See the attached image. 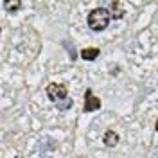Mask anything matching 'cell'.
<instances>
[{
    "instance_id": "9",
    "label": "cell",
    "mask_w": 158,
    "mask_h": 158,
    "mask_svg": "<svg viewBox=\"0 0 158 158\" xmlns=\"http://www.w3.org/2000/svg\"><path fill=\"white\" fill-rule=\"evenodd\" d=\"M155 129L158 131V118H156V124H155Z\"/></svg>"
},
{
    "instance_id": "6",
    "label": "cell",
    "mask_w": 158,
    "mask_h": 158,
    "mask_svg": "<svg viewBox=\"0 0 158 158\" xmlns=\"http://www.w3.org/2000/svg\"><path fill=\"white\" fill-rule=\"evenodd\" d=\"M110 13H111V16H113L115 20H120L122 16H124V13H126V11L122 9V4H120V2H111Z\"/></svg>"
},
{
    "instance_id": "5",
    "label": "cell",
    "mask_w": 158,
    "mask_h": 158,
    "mask_svg": "<svg viewBox=\"0 0 158 158\" xmlns=\"http://www.w3.org/2000/svg\"><path fill=\"white\" fill-rule=\"evenodd\" d=\"M99 54H101V52H99V49H95V47H90V49L81 50V58L85 59V61H94Z\"/></svg>"
},
{
    "instance_id": "7",
    "label": "cell",
    "mask_w": 158,
    "mask_h": 158,
    "mask_svg": "<svg viewBox=\"0 0 158 158\" xmlns=\"http://www.w3.org/2000/svg\"><path fill=\"white\" fill-rule=\"evenodd\" d=\"M4 7L11 13H16V11L22 7V2L20 0H4Z\"/></svg>"
},
{
    "instance_id": "2",
    "label": "cell",
    "mask_w": 158,
    "mask_h": 158,
    "mask_svg": "<svg viewBox=\"0 0 158 158\" xmlns=\"http://www.w3.org/2000/svg\"><path fill=\"white\" fill-rule=\"evenodd\" d=\"M47 95L52 102H61V101H65V99H69V90L65 85H61V83H50L49 86H47Z\"/></svg>"
},
{
    "instance_id": "8",
    "label": "cell",
    "mask_w": 158,
    "mask_h": 158,
    "mask_svg": "<svg viewBox=\"0 0 158 158\" xmlns=\"http://www.w3.org/2000/svg\"><path fill=\"white\" fill-rule=\"evenodd\" d=\"M72 104H74V101H72V99H65V101H61V102H58V104H56V106H58L59 110H61V111H65V110H69V108H72Z\"/></svg>"
},
{
    "instance_id": "4",
    "label": "cell",
    "mask_w": 158,
    "mask_h": 158,
    "mask_svg": "<svg viewBox=\"0 0 158 158\" xmlns=\"http://www.w3.org/2000/svg\"><path fill=\"white\" fill-rule=\"evenodd\" d=\"M118 133L117 131H113V129H108L106 133H104V137H102V142H104V146L106 148H115L118 144Z\"/></svg>"
},
{
    "instance_id": "1",
    "label": "cell",
    "mask_w": 158,
    "mask_h": 158,
    "mask_svg": "<svg viewBox=\"0 0 158 158\" xmlns=\"http://www.w3.org/2000/svg\"><path fill=\"white\" fill-rule=\"evenodd\" d=\"M110 18H111V13H110L108 9H104V7H97V9L90 11L86 22H88L90 29L95 31V32H99V31H104L106 27H108Z\"/></svg>"
},
{
    "instance_id": "3",
    "label": "cell",
    "mask_w": 158,
    "mask_h": 158,
    "mask_svg": "<svg viewBox=\"0 0 158 158\" xmlns=\"http://www.w3.org/2000/svg\"><path fill=\"white\" fill-rule=\"evenodd\" d=\"M101 108V99L95 97L94 95V92L90 88H86V92H85V104H83V110L86 111V113H90V111H95V110Z\"/></svg>"
}]
</instances>
